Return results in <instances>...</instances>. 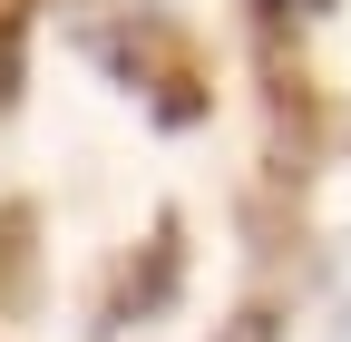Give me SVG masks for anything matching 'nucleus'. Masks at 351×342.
Listing matches in <instances>:
<instances>
[{
	"mask_svg": "<svg viewBox=\"0 0 351 342\" xmlns=\"http://www.w3.org/2000/svg\"><path fill=\"white\" fill-rule=\"evenodd\" d=\"M98 59L127 78V89H147V108L166 117V127H195L205 108H215V78H205V49L186 30H176L166 10H137V20H117V30H98Z\"/></svg>",
	"mask_w": 351,
	"mask_h": 342,
	"instance_id": "f257e3e1",
	"label": "nucleus"
},
{
	"mask_svg": "<svg viewBox=\"0 0 351 342\" xmlns=\"http://www.w3.org/2000/svg\"><path fill=\"white\" fill-rule=\"evenodd\" d=\"M176 284H186V216H156L147 244L127 254V264L98 284V323L88 332H127V323H156L176 304Z\"/></svg>",
	"mask_w": 351,
	"mask_h": 342,
	"instance_id": "f03ea898",
	"label": "nucleus"
},
{
	"mask_svg": "<svg viewBox=\"0 0 351 342\" xmlns=\"http://www.w3.org/2000/svg\"><path fill=\"white\" fill-rule=\"evenodd\" d=\"M263 108H274V176H313V157L332 147V108L302 69H283V49L263 59Z\"/></svg>",
	"mask_w": 351,
	"mask_h": 342,
	"instance_id": "7ed1b4c3",
	"label": "nucleus"
},
{
	"mask_svg": "<svg viewBox=\"0 0 351 342\" xmlns=\"http://www.w3.org/2000/svg\"><path fill=\"white\" fill-rule=\"evenodd\" d=\"M39 293V205H0V313Z\"/></svg>",
	"mask_w": 351,
	"mask_h": 342,
	"instance_id": "20e7f679",
	"label": "nucleus"
},
{
	"mask_svg": "<svg viewBox=\"0 0 351 342\" xmlns=\"http://www.w3.org/2000/svg\"><path fill=\"white\" fill-rule=\"evenodd\" d=\"M29 78V0H0V108L20 98Z\"/></svg>",
	"mask_w": 351,
	"mask_h": 342,
	"instance_id": "39448f33",
	"label": "nucleus"
},
{
	"mask_svg": "<svg viewBox=\"0 0 351 342\" xmlns=\"http://www.w3.org/2000/svg\"><path fill=\"white\" fill-rule=\"evenodd\" d=\"M215 342H283V313L274 304H244L234 323H215Z\"/></svg>",
	"mask_w": 351,
	"mask_h": 342,
	"instance_id": "423d86ee",
	"label": "nucleus"
},
{
	"mask_svg": "<svg viewBox=\"0 0 351 342\" xmlns=\"http://www.w3.org/2000/svg\"><path fill=\"white\" fill-rule=\"evenodd\" d=\"M263 10H322V0H263Z\"/></svg>",
	"mask_w": 351,
	"mask_h": 342,
	"instance_id": "0eeeda50",
	"label": "nucleus"
}]
</instances>
